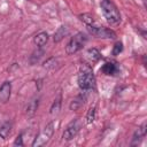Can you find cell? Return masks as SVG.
Listing matches in <instances>:
<instances>
[{
    "instance_id": "cell-1",
    "label": "cell",
    "mask_w": 147,
    "mask_h": 147,
    "mask_svg": "<svg viewBox=\"0 0 147 147\" xmlns=\"http://www.w3.org/2000/svg\"><path fill=\"white\" fill-rule=\"evenodd\" d=\"M100 6L105 18L110 24H118L121 22V13L110 0H101Z\"/></svg>"
},
{
    "instance_id": "cell-2",
    "label": "cell",
    "mask_w": 147,
    "mask_h": 147,
    "mask_svg": "<svg viewBox=\"0 0 147 147\" xmlns=\"http://www.w3.org/2000/svg\"><path fill=\"white\" fill-rule=\"evenodd\" d=\"M86 41H87V37H86L85 33H83V32L76 33L74 37H71V39L67 44V46H65V53L69 54V55L77 53L78 51H80L84 47V45L86 44Z\"/></svg>"
},
{
    "instance_id": "cell-3",
    "label": "cell",
    "mask_w": 147,
    "mask_h": 147,
    "mask_svg": "<svg viewBox=\"0 0 147 147\" xmlns=\"http://www.w3.org/2000/svg\"><path fill=\"white\" fill-rule=\"evenodd\" d=\"M77 83L78 86L84 91L92 90L95 86V77L90 69L82 70L77 76Z\"/></svg>"
},
{
    "instance_id": "cell-4",
    "label": "cell",
    "mask_w": 147,
    "mask_h": 147,
    "mask_svg": "<svg viewBox=\"0 0 147 147\" xmlns=\"http://www.w3.org/2000/svg\"><path fill=\"white\" fill-rule=\"evenodd\" d=\"M53 133H54V123L51 122L42 129L41 132L38 133V136H36L34 140L32 141V147H40L46 145L52 138Z\"/></svg>"
},
{
    "instance_id": "cell-5",
    "label": "cell",
    "mask_w": 147,
    "mask_h": 147,
    "mask_svg": "<svg viewBox=\"0 0 147 147\" xmlns=\"http://www.w3.org/2000/svg\"><path fill=\"white\" fill-rule=\"evenodd\" d=\"M88 31L95 36L96 38H102V39H115L116 33L111 29L105 28V26H96V25H90L87 26Z\"/></svg>"
},
{
    "instance_id": "cell-6",
    "label": "cell",
    "mask_w": 147,
    "mask_h": 147,
    "mask_svg": "<svg viewBox=\"0 0 147 147\" xmlns=\"http://www.w3.org/2000/svg\"><path fill=\"white\" fill-rule=\"evenodd\" d=\"M80 127H82V124H80L79 119L72 121V122L65 127V130L63 131L62 138H63L64 140H71V139H74V138L77 136V133L79 132Z\"/></svg>"
},
{
    "instance_id": "cell-7",
    "label": "cell",
    "mask_w": 147,
    "mask_h": 147,
    "mask_svg": "<svg viewBox=\"0 0 147 147\" xmlns=\"http://www.w3.org/2000/svg\"><path fill=\"white\" fill-rule=\"evenodd\" d=\"M11 95V83L9 80H5L0 85V102L6 103L9 101Z\"/></svg>"
},
{
    "instance_id": "cell-8",
    "label": "cell",
    "mask_w": 147,
    "mask_h": 147,
    "mask_svg": "<svg viewBox=\"0 0 147 147\" xmlns=\"http://www.w3.org/2000/svg\"><path fill=\"white\" fill-rule=\"evenodd\" d=\"M145 136H146V124H142L141 126H139V127L134 131L130 145H131V146H137V145H139L140 141L145 138Z\"/></svg>"
},
{
    "instance_id": "cell-9",
    "label": "cell",
    "mask_w": 147,
    "mask_h": 147,
    "mask_svg": "<svg viewBox=\"0 0 147 147\" xmlns=\"http://www.w3.org/2000/svg\"><path fill=\"white\" fill-rule=\"evenodd\" d=\"M101 71L105 74V75H108V76H114L118 72V65L117 63L115 62H107L105 63L102 67H101Z\"/></svg>"
},
{
    "instance_id": "cell-10",
    "label": "cell",
    "mask_w": 147,
    "mask_h": 147,
    "mask_svg": "<svg viewBox=\"0 0 147 147\" xmlns=\"http://www.w3.org/2000/svg\"><path fill=\"white\" fill-rule=\"evenodd\" d=\"M47 41H48V33L45 31H41L33 37V42L37 47H42L44 45L47 44Z\"/></svg>"
},
{
    "instance_id": "cell-11",
    "label": "cell",
    "mask_w": 147,
    "mask_h": 147,
    "mask_svg": "<svg viewBox=\"0 0 147 147\" xmlns=\"http://www.w3.org/2000/svg\"><path fill=\"white\" fill-rule=\"evenodd\" d=\"M13 129V123L11 122H5L3 124L0 125V138L1 139H7L9 134L11 133Z\"/></svg>"
},
{
    "instance_id": "cell-12",
    "label": "cell",
    "mask_w": 147,
    "mask_h": 147,
    "mask_svg": "<svg viewBox=\"0 0 147 147\" xmlns=\"http://www.w3.org/2000/svg\"><path fill=\"white\" fill-rule=\"evenodd\" d=\"M85 57L90 61V62H96V61H99L100 59H101V54H100V52L96 49V48H90L86 53H85Z\"/></svg>"
},
{
    "instance_id": "cell-13",
    "label": "cell",
    "mask_w": 147,
    "mask_h": 147,
    "mask_svg": "<svg viewBox=\"0 0 147 147\" xmlns=\"http://www.w3.org/2000/svg\"><path fill=\"white\" fill-rule=\"evenodd\" d=\"M38 105H39V99H38V98L32 99V100L29 101V103L26 105V107H25V113H26L29 116H32V115L36 113V110H37V108H38Z\"/></svg>"
},
{
    "instance_id": "cell-14",
    "label": "cell",
    "mask_w": 147,
    "mask_h": 147,
    "mask_svg": "<svg viewBox=\"0 0 147 147\" xmlns=\"http://www.w3.org/2000/svg\"><path fill=\"white\" fill-rule=\"evenodd\" d=\"M68 33H69V30H68L67 26H64V25L60 26V28L55 31V33H54V41H55V42L61 41Z\"/></svg>"
},
{
    "instance_id": "cell-15",
    "label": "cell",
    "mask_w": 147,
    "mask_h": 147,
    "mask_svg": "<svg viewBox=\"0 0 147 147\" xmlns=\"http://www.w3.org/2000/svg\"><path fill=\"white\" fill-rule=\"evenodd\" d=\"M79 18H80V21H83L87 26H90V25H95V20H94V17H93L91 14H88V13L80 14V15H79Z\"/></svg>"
},
{
    "instance_id": "cell-16",
    "label": "cell",
    "mask_w": 147,
    "mask_h": 147,
    "mask_svg": "<svg viewBox=\"0 0 147 147\" xmlns=\"http://www.w3.org/2000/svg\"><path fill=\"white\" fill-rule=\"evenodd\" d=\"M61 100H62V96H61V94H59V96L55 98V100L53 101V103L51 106V110H49L51 114H57L59 113V110L61 108Z\"/></svg>"
},
{
    "instance_id": "cell-17",
    "label": "cell",
    "mask_w": 147,
    "mask_h": 147,
    "mask_svg": "<svg viewBox=\"0 0 147 147\" xmlns=\"http://www.w3.org/2000/svg\"><path fill=\"white\" fill-rule=\"evenodd\" d=\"M95 116H96V108H95V106H93L86 113V123L87 124L93 123L94 119H95Z\"/></svg>"
},
{
    "instance_id": "cell-18",
    "label": "cell",
    "mask_w": 147,
    "mask_h": 147,
    "mask_svg": "<svg viewBox=\"0 0 147 147\" xmlns=\"http://www.w3.org/2000/svg\"><path fill=\"white\" fill-rule=\"evenodd\" d=\"M84 103V98L82 95H78L75 100H72V102L70 103V109L71 110H77Z\"/></svg>"
},
{
    "instance_id": "cell-19",
    "label": "cell",
    "mask_w": 147,
    "mask_h": 147,
    "mask_svg": "<svg viewBox=\"0 0 147 147\" xmlns=\"http://www.w3.org/2000/svg\"><path fill=\"white\" fill-rule=\"evenodd\" d=\"M57 64V60L55 57H49L44 62V68L45 69H54Z\"/></svg>"
},
{
    "instance_id": "cell-20",
    "label": "cell",
    "mask_w": 147,
    "mask_h": 147,
    "mask_svg": "<svg viewBox=\"0 0 147 147\" xmlns=\"http://www.w3.org/2000/svg\"><path fill=\"white\" fill-rule=\"evenodd\" d=\"M122 51H123V44H122V41H116L115 45H114V47H113V51H111L113 55L116 56V55H118Z\"/></svg>"
},
{
    "instance_id": "cell-21",
    "label": "cell",
    "mask_w": 147,
    "mask_h": 147,
    "mask_svg": "<svg viewBox=\"0 0 147 147\" xmlns=\"http://www.w3.org/2000/svg\"><path fill=\"white\" fill-rule=\"evenodd\" d=\"M14 145H15V146H23V134H22V133H20V134L17 136V138H16L15 141H14Z\"/></svg>"
}]
</instances>
